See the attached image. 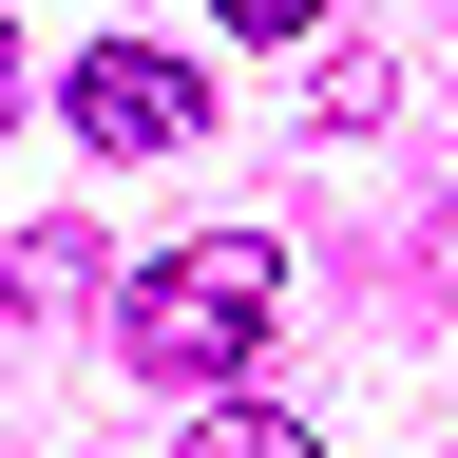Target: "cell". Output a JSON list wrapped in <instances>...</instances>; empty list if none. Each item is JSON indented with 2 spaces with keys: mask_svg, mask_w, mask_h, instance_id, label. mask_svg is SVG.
I'll return each instance as SVG.
<instances>
[{
  "mask_svg": "<svg viewBox=\"0 0 458 458\" xmlns=\"http://www.w3.org/2000/svg\"><path fill=\"white\" fill-rule=\"evenodd\" d=\"M267 306H286L267 229H191V249H153L134 286H114V344H134V382H249Z\"/></svg>",
  "mask_w": 458,
  "mask_h": 458,
  "instance_id": "1",
  "label": "cell"
},
{
  "mask_svg": "<svg viewBox=\"0 0 458 458\" xmlns=\"http://www.w3.org/2000/svg\"><path fill=\"white\" fill-rule=\"evenodd\" d=\"M77 134L96 153H172V134H191V57H172V38H96L77 57Z\"/></svg>",
  "mask_w": 458,
  "mask_h": 458,
  "instance_id": "2",
  "label": "cell"
},
{
  "mask_svg": "<svg viewBox=\"0 0 458 458\" xmlns=\"http://www.w3.org/2000/svg\"><path fill=\"white\" fill-rule=\"evenodd\" d=\"M172 458H306V420H286V401H191Z\"/></svg>",
  "mask_w": 458,
  "mask_h": 458,
  "instance_id": "3",
  "label": "cell"
},
{
  "mask_svg": "<svg viewBox=\"0 0 458 458\" xmlns=\"http://www.w3.org/2000/svg\"><path fill=\"white\" fill-rule=\"evenodd\" d=\"M96 249H77V229H20V249H0V306H57V286H77Z\"/></svg>",
  "mask_w": 458,
  "mask_h": 458,
  "instance_id": "4",
  "label": "cell"
},
{
  "mask_svg": "<svg viewBox=\"0 0 458 458\" xmlns=\"http://www.w3.org/2000/svg\"><path fill=\"white\" fill-rule=\"evenodd\" d=\"M210 20H229V38H306L325 0H210Z\"/></svg>",
  "mask_w": 458,
  "mask_h": 458,
  "instance_id": "5",
  "label": "cell"
},
{
  "mask_svg": "<svg viewBox=\"0 0 458 458\" xmlns=\"http://www.w3.org/2000/svg\"><path fill=\"white\" fill-rule=\"evenodd\" d=\"M0 114H20V38H0Z\"/></svg>",
  "mask_w": 458,
  "mask_h": 458,
  "instance_id": "6",
  "label": "cell"
}]
</instances>
